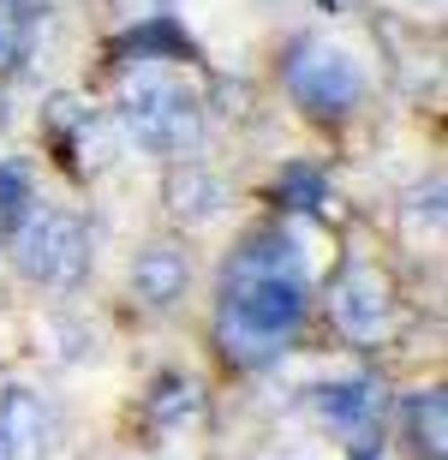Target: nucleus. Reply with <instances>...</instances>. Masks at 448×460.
<instances>
[{
    "label": "nucleus",
    "instance_id": "0eeeda50",
    "mask_svg": "<svg viewBox=\"0 0 448 460\" xmlns=\"http://www.w3.org/2000/svg\"><path fill=\"white\" fill-rule=\"evenodd\" d=\"M0 460H48V407L31 389L0 394Z\"/></svg>",
    "mask_w": 448,
    "mask_h": 460
},
{
    "label": "nucleus",
    "instance_id": "4468645a",
    "mask_svg": "<svg viewBox=\"0 0 448 460\" xmlns=\"http://www.w3.org/2000/svg\"><path fill=\"white\" fill-rule=\"evenodd\" d=\"M276 198L287 209H299V216H317V209L329 204V180L311 168V162H287V168H281V180H276Z\"/></svg>",
    "mask_w": 448,
    "mask_h": 460
},
{
    "label": "nucleus",
    "instance_id": "9d476101",
    "mask_svg": "<svg viewBox=\"0 0 448 460\" xmlns=\"http://www.w3.org/2000/svg\"><path fill=\"white\" fill-rule=\"evenodd\" d=\"M114 54H138V66H150V60H191V36L180 31L173 13H155V18H138V31H126L114 42Z\"/></svg>",
    "mask_w": 448,
    "mask_h": 460
},
{
    "label": "nucleus",
    "instance_id": "6e6552de",
    "mask_svg": "<svg viewBox=\"0 0 448 460\" xmlns=\"http://www.w3.org/2000/svg\"><path fill=\"white\" fill-rule=\"evenodd\" d=\"M186 281H191V263H186V252L180 245H144L138 252V263H132V288H138V299L144 305H173L180 293H186Z\"/></svg>",
    "mask_w": 448,
    "mask_h": 460
},
{
    "label": "nucleus",
    "instance_id": "ddd939ff",
    "mask_svg": "<svg viewBox=\"0 0 448 460\" xmlns=\"http://www.w3.org/2000/svg\"><path fill=\"white\" fill-rule=\"evenodd\" d=\"M48 13V0H0V72H13L31 54V36Z\"/></svg>",
    "mask_w": 448,
    "mask_h": 460
},
{
    "label": "nucleus",
    "instance_id": "f8f14e48",
    "mask_svg": "<svg viewBox=\"0 0 448 460\" xmlns=\"http://www.w3.org/2000/svg\"><path fill=\"white\" fill-rule=\"evenodd\" d=\"M144 412H150V425L180 430V425H191V419L204 412V389H198L191 376H162V383H155V394L144 401Z\"/></svg>",
    "mask_w": 448,
    "mask_h": 460
},
{
    "label": "nucleus",
    "instance_id": "7ed1b4c3",
    "mask_svg": "<svg viewBox=\"0 0 448 460\" xmlns=\"http://www.w3.org/2000/svg\"><path fill=\"white\" fill-rule=\"evenodd\" d=\"M13 257L42 288H72L90 270V227L72 209H31L13 227Z\"/></svg>",
    "mask_w": 448,
    "mask_h": 460
},
{
    "label": "nucleus",
    "instance_id": "2eb2a0df",
    "mask_svg": "<svg viewBox=\"0 0 448 460\" xmlns=\"http://www.w3.org/2000/svg\"><path fill=\"white\" fill-rule=\"evenodd\" d=\"M36 209V191H31V168L13 162V155H0V239L13 234L24 216Z\"/></svg>",
    "mask_w": 448,
    "mask_h": 460
},
{
    "label": "nucleus",
    "instance_id": "f03ea898",
    "mask_svg": "<svg viewBox=\"0 0 448 460\" xmlns=\"http://www.w3.org/2000/svg\"><path fill=\"white\" fill-rule=\"evenodd\" d=\"M114 114H120V132L150 155H173L180 162V155H191L204 144V102L180 78H168L155 66H138L126 78Z\"/></svg>",
    "mask_w": 448,
    "mask_h": 460
},
{
    "label": "nucleus",
    "instance_id": "9b49d317",
    "mask_svg": "<svg viewBox=\"0 0 448 460\" xmlns=\"http://www.w3.org/2000/svg\"><path fill=\"white\" fill-rule=\"evenodd\" d=\"M407 437H413L418 460H443V443H448V401H443V389L407 394Z\"/></svg>",
    "mask_w": 448,
    "mask_h": 460
},
{
    "label": "nucleus",
    "instance_id": "423d86ee",
    "mask_svg": "<svg viewBox=\"0 0 448 460\" xmlns=\"http://www.w3.org/2000/svg\"><path fill=\"white\" fill-rule=\"evenodd\" d=\"M311 407L347 437H371L382 419V389H377V376H341V383L311 389Z\"/></svg>",
    "mask_w": 448,
    "mask_h": 460
},
{
    "label": "nucleus",
    "instance_id": "20e7f679",
    "mask_svg": "<svg viewBox=\"0 0 448 460\" xmlns=\"http://www.w3.org/2000/svg\"><path fill=\"white\" fill-rule=\"evenodd\" d=\"M281 78H287V96H294L305 114H317V119L353 114L359 96H365V72L353 66L341 49H329L323 36H299L294 49H287Z\"/></svg>",
    "mask_w": 448,
    "mask_h": 460
},
{
    "label": "nucleus",
    "instance_id": "39448f33",
    "mask_svg": "<svg viewBox=\"0 0 448 460\" xmlns=\"http://www.w3.org/2000/svg\"><path fill=\"white\" fill-rule=\"evenodd\" d=\"M329 317L353 347H377L389 335V317H395V293H389V275L377 263H347L335 281H329Z\"/></svg>",
    "mask_w": 448,
    "mask_h": 460
},
{
    "label": "nucleus",
    "instance_id": "1a4fd4ad",
    "mask_svg": "<svg viewBox=\"0 0 448 460\" xmlns=\"http://www.w3.org/2000/svg\"><path fill=\"white\" fill-rule=\"evenodd\" d=\"M222 204H227V191H222V180H215L209 168L180 162V168L168 173V209L180 216V222H209Z\"/></svg>",
    "mask_w": 448,
    "mask_h": 460
},
{
    "label": "nucleus",
    "instance_id": "f257e3e1",
    "mask_svg": "<svg viewBox=\"0 0 448 460\" xmlns=\"http://www.w3.org/2000/svg\"><path fill=\"white\" fill-rule=\"evenodd\" d=\"M311 311V281L305 257L281 227H263L227 257L222 275V311H215V341H222L227 365L258 371L276 365L287 347L299 341Z\"/></svg>",
    "mask_w": 448,
    "mask_h": 460
}]
</instances>
